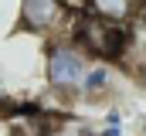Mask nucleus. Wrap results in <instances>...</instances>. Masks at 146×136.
I'll use <instances>...</instances> for the list:
<instances>
[{"label":"nucleus","instance_id":"obj_7","mask_svg":"<svg viewBox=\"0 0 146 136\" xmlns=\"http://www.w3.org/2000/svg\"><path fill=\"white\" fill-rule=\"evenodd\" d=\"M65 3H68V7H72L75 14H78V10H85V0H65Z\"/></svg>","mask_w":146,"mask_h":136},{"label":"nucleus","instance_id":"obj_3","mask_svg":"<svg viewBox=\"0 0 146 136\" xmlns=\"http://www.w3.org/2000/svg\"><path fill=\"white\" fill-rule=\"evenodd\" d=\"M75 10L65 0H17V27L44 41L61 37L72 27Z\"/></svg>","mask_w":146,"mask_h":136},{"label":"nucleus","instance_id":"obj_6","mask_svg":"<svg viewBox=\"0 0 146 136\" xmlns=\"http://www.w3.org/2000/svg\"><path fill=\"white\" fill-rule=\"evenodd\" d=\"M51 116L44 109H14L7 112V136H48Z\"/></svg>","mask_w":146,"mask_h":136},{"label":"nucleus","instance_id":"obj_5","mask_svg":"<svg viewBox=\"0 0 146 136\" xmlns=\"http://www.w3.org/2000/svg\"><path fill=\"white\" fill-rule=\"evenodd\" d=\"M85 14L129 27L143 14V0H85Z\"/></svg>","mask_w":146,"mask_h":136},{"label":"nucleus","instance_id":"obj_4","mask_svg":"<svg viewBox=\"0 0 146 136\" xmlns=\"http://www.w3.org/2000/svg\"><path fill=\"white\" fill-rule=\"evenodd\" d=\"M115 95V65L112 61H92L82 85H78V95L82 102H106Z\"/></svg>","mask_w":146,"mask_h":136},{"label":"nucleus","instance_id":"obj_2","mask_svg":"<svg viewBox=\"0 0 146 136\" xmlns=\"http://www.w3.org/2000/svg\"><path fill=\"white\" fill-rule=\"evenodd\" d=\"M75 41L88 51L92 61H122L126 51H129V27L122 24H112V21H102V17H92L85 10H78L72 17V27H68Z\"/></svg>","mask_w":146,"mask_h":136},{"label":"nucleus","instance_id":"obj_1","mask_svg":"<svg viewBox=\"0 0 146 136\" xmlns=\"http://www.w3.org/2000/svg\"><path fill=\"white\" fill-rule=\"evenodd\" d=\"M88 65H92L88 51L72 34L51 37L48 48H44V82H48V92H54L61 99H75Z\"/></svg>","mask_w":146,"mask_h":136}]
</instances>
